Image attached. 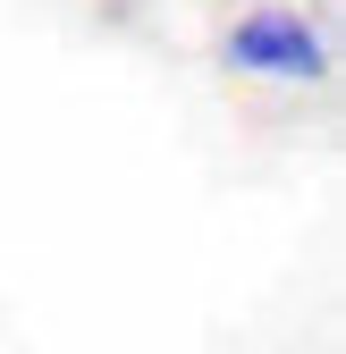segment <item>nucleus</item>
<instances>
[{
    "mask_svg": "<svg viewBox=\"0 0 346 354\" xmlns=\"http://www.w3.org/2000/svg\"><path fill=\"white\" fill-rule=\"evenodd\" d=\"M228 68L271 76V84H313V76L329 68V51H321V34L304 26V9H287V0H262L253 17H237V26H228Z\"/></svg>",
    "mask_w": 346,
    "mask_h": 354,
    "instance_id": "nucleus-1",
    "label": "nucleus"
}]
</instances>
